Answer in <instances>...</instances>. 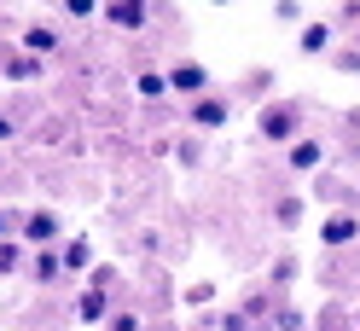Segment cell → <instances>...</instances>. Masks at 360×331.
I'll return each mask as SVG.
<instances>
[{
  "label": "cell",
  "instance_id": "30bf717a",
  "mask_svg": "<svg viewBox=\"0 0 360 331\" xmlns=\"http://www.w3.org/2000/svg\"><path fill=\"white\" fill-rule=\"evenodd\" d=\"M30 273H35V285H53V279H64V261H58V250H35V256H30Z\"/></svg>",
  "mask_w": 360,
  "mask_h": 331
},
{
  "label": "cell",
  "instance_id": "8992f818",
  "mask_svg": "<svg viewBox=\"0 0 360 331\" xmlns=\"http://www.w3.org/2000/svg\"><path fill=\"white\" fill-rule=\"evenodd\" d=\"M192 122H198V128H221V122H227V99L198 93V99H192Z\"/></svg>",
  "mask_w": 360,
  "mask_h": 331
},
{
  "label": "cell",
  "instance_id": "ba28073f",
  "mask_svg": "<svg viewBox=\"0 0 360 331\" xmlns=\"http://www.w3.org/2000/svg\"><path fill=\"white\" fill-rule=\"evenodd\" d=\"M53 47H58V30H53V24H35V30H24V53H30V58H47Z\"/></svg>",
  "mask_w": 360,
  "mask_h": 331
},
{
  "label": "cell",
  "instance_id": "52a82bcc",
  "mask_svg": "<svg viewBox=\"0 0 360 331\" xmlns=\"http://www.w3.org/2000/svg\"><path fill=\"white\" fill-rule=\"evenodd\" d=\"M76 320H82V325H105V320H110V297H105V291H82Z\"/></svg>",
  "mask_w": 360,
  "mask_h": 331
},
{
  "label": "cell",
  "instance_id": "ffe728a7",
  "mask_svg": "<svg viewBox=\"0 0 360 331\" xmlns=\"http://www.w3.org/2000/svg\"><path fill=\"white\" fill-rule=\"evenodd\" d=\"M210 6H233V0H210Z\"/></svg>",
  "mask_w": 360,
  "mask_h": 331
},
{
  "label": "cell",
  "instance_id": "4fadbf2b",
  "mask_svg": "<svg viewBox=\"0 0 360 331\" xmlns=\"http://www.w3.org/2000/svg\"><path fill=\"white\" fill-rule=\"evenodd\" d=\"M134 87H140V99H163L169 93V76L163 70H146V76H134Z\"/></svg>",
  "mask_w": 360,
  "mask_h": 331
},
{
  "label": "cell",
  "instance_id": "e0dca14e",
  "mask_svg": "<svg viewBox=\"0 0 360 331\" xmlns=\"http://www.w3.org/2000/svg\"><path fill=\"white\" fill-rule=\"evenodd\" d=\"M110 331H146V320L134 308H122V314H110Z\"/></svg>",
  "mask_w": 360,
  "mask_h": 331
},
{
  "label": "cell",
  "instance_id": "ac0fdd59",
  "mask_svg": "<svg viewBox=\"0 0 360 331\" xmlns=\"http://www.w3.org/2000/svg\"><path fill=\"white\" fill-rule=\"evenodd\" d=\"M279 221H285V227H297V221H302V204H297V197H279Z\"/></svg>",
  "mask_w": 360,
  "mask_h": 331
},
{
  "label": "cell",
  "instance_id": "3957f363",
  "mask_svg": "<svg viewBox=\"0 0 360 331\" xmlns=\"http://www.w3.org/2000/svg\"><path fill=\"white\" fill-rule=\"evenodd\" d=\"M53 238H58V215H53V209H30V215H24V245L47 250Z\"/></svg>",
  "mask_w": 360,
  "mask_h": 331
},
{
  "label": "cell",
  "instance_id": "5bb4252c",
  "mask_svg": "<svg viewBox=\"0 0 360 331\" xmlns=\"http://www.w3.org/2000/svg\"><path fill=\"white\" fill-rule=\"evenodd\" d=\"M35 76H41V58H30V53H18L6 64V82H35Z\"/></svg>",
  "mask_w": 360,
  "mask_h": 331
},
{
  "label": "cell",
  "instance_id": "9c48e42d",
  "mask_svg": "<svg viewBox=\"0 0 360 331\" xmlns=\"http://www.w3.org/2000/svg\"><path fill=\"white\" fill-rule=\"evenodd\" d=\"M297 47H302L308 58H320V53H331V24H302V35H297Z\"/></svg>",
  "mask_w": 360,
  "mask_h": 331
},
{
  "label": "cell",
  "instance_id": "2e32d148",
  "mask_svg": "<svg viewBox=\"0 0 360 331\" xmlns=\"http://www.w3.org/2000/svg\"><path fill=\"white\" fill-rule=\"evenodd\" d=\"M99 12V0H64V18H70V24H82V18H94Z\"/></svg>",
  "mask_w": 360,
  "mask_h": 331
},
{
  "label": "cell",
  "instance_id": "8fae6325",
  "mask_svg": "<svg viewBox=\"0 0 360 331\" xmlns=\"http://www.w3.org/2000/svg\"><path fill=\"white\" fill-rule=\"evenodd\" d=\"M320 163H326L320 140H290V169H320Z\"/></svg>",
  "mask_w": 360,
  "mask_h": 331
},
{
  "label": "cell",
  "instance_id": "7a4b0ae2",
  "mask_svg": "<svg viewBox=\"0 0 360 331\" xmlns=\"http://www.w3.org/2000/svg\"><path fill=\"white\" fill-rule=\"evenodd\" d=\"M262 134L274 140V145L297 140V110H290V105H267V110H262Z\"/></svg>",
  "mask_w": 360,
  "mask_h": 331
},
{
  "label": "cell",
  "instance_id": "7c38bea8",
  "mask_svg": "<svg viewBox=\"0 0 360 331\" xmlns=\"http://www.w3.org/2000/svg\"><path fill=\"white\" fill-rule=\"evenodd\" d=\"M58 261H64V273H87V261H94V245H87V238H70V245L58 250Z\"/></svg>",
  "mask_w": 360,
  "mask_h": 331
},
{
  "label": "cell",
  "instance_id": "5b68a950",
  "mask_svg": "<svg viewBox=\"0 0 360 331\" xmlns=\"http://www.w3.org/2000/svg\"><path fill=\"white\" fill-rule=\"evenodd\" d=\"M360 238V215H326L320 221V245H354Z\"/></svg>",
  "mask_w": 360,
  "mask_h": 331
},
{
  "label": "cell",
  "instance_id": "277c9868",
  "mask_svg": "<svg viewBox=\"0 0 360 331\" xmlns=\"http://www.w3.org/2000/svg\"><path fill=\"white\" fill-rule=\"evenodd\" d=\"M105 18H110L117 30H146L151 6H146V0H105Z\"/></svg>",
  "mask_w": 360,
  "mask_h": 331
},
{
  "label": "cell",
  "instance_id": "9a60e30c",
  "mask_svg": "<svg viewBox=\"0 0 360 331\" xmlns=\"http://www.w3.org/2000/svg\"><path fill=\"white\" fill-rule=\"evenodd\" d=\"M12 268H24V250H18L12 238H0V273H12Z\"/></svg>",
  "mask_w": 360,
  "mask_h": 331
},
{
  "label": "cell",
  "instance_id": "d6986e66",
  "mask_svg": "<svg viewBox=\"0 0 360 331\" xmlns=\"http://www.w3.org/2000/svg\"><path fill=\"white\" fill-rule=\"evenodd\" d=\"M6 233H12V215H6V209H0V238H6Z\"/></svg>",
  "mask_w": 360,
  "mask_h": 331
},
{
  "label": "cell",
  "instance_id": "6da1fadb",
  "mask_svg": "<svg viewBox=\"0 0 360 331\" xmlns=\"http://www.w3.org/2000/svg\"><path fill=\"white\" fill-rule=\"evenodd\" d=\"M169 76V87H174V93H210V70H204V64H198V58H186V64H174V70H163Z\"/></svg>",
  "mask_w": 360,
  "mask_h": 331
}]
</instances>
